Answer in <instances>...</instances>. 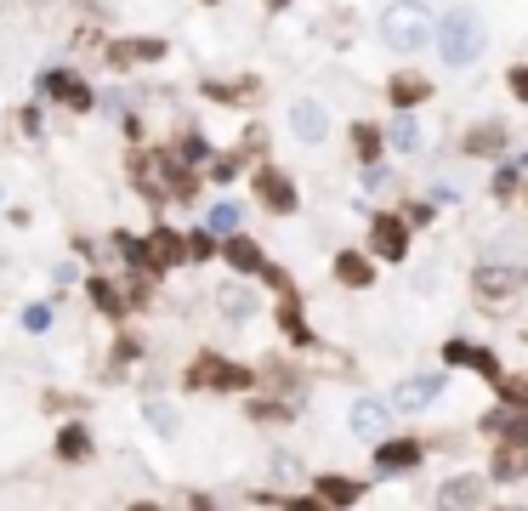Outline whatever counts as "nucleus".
<instances>
[{
	"label": "nucleus",
	"mask_w": 528,
	"mask_h": 511,
	"mask_svg": "<svg viewBox=\"0 0 528 511\" xmlns=\"http://www.w3.org/2000/svg\"><path fill=\"white\" fill-rule=\"evenodd\" d=\"M381 40H387L392 52H426L432 40H438V18H432V6L421 0H392L387 12H381Z\"/></svg>",
	"instance_id": "f257e3e1"
},
{
	"label": "nucleus",
	"mask_w": 528,
	"mask_h": 511,
	"mask_svg": "<svg viewBox=\"0 0 528 511\" xmlns=\"http://www.w3.org/2000/svg\"><path fill=\"white\" fill-rule=\"evenodd\" d=\"M438 57H443V69H472L477 57H483V23L472 12L438 18Z\"/></svg>",
	"instance_id": "f03ea898"
},
{
	"label": "nucleus",
	"mask_w": 528,
	"mask_h": 511,
	"mask_svg": "<svg viewBox=\"0 0 528 511\" xmlns=\"http://www.w3.org/2000/svg\"><path fill=\"white\" fill-rule=\"evenodd\" d=\"M438 392H443V375H409V381H398V387H392L387 404L404 409V415H421V409L438 404Z\"/></svg>",
	"instance_id": "7ed1b4c3"
},
{
	"label": "nucleus",
	"mask_w": 528,
	"mask_h": 511,
	"mask_svg": "<svg viewBox=\"0 0 528 511\" xmlns=\"http://www.w3.org/2000/svg\"><path fill=\"white\" fill-rule=\"evenodd\" d=\"M290 131H296V142L318 148V142L330 137V108L313 103V97H296V103H290Z\"/></svg>",
	"instance_id": "20e7f679"
},
{
	"label": "nucleus",
	"mask_w": 528,
	"mask_h": 511,
	"mask_svg": "<svg viewBox=\"0 0 528 511\" xmlns=\"http://www.w3.org/2000/svg\"><path fill=\"white\" fill-rule=\"evenodd\" d=\"M347 426L364 443H381L392 432V404H381V398H358V404L347 409Z\"/></svg>",
	"instance_id": "39448f33"
},
{
	"label": "nucleus",
	"mask_w": 528,
	"mask_h": 511,
	"mask_svg": "<svg viewBox=\"0 0 528 511\" xmlns=\"http://www.w3.org/2000/svg\"><path fill=\"white\" fill-rule=\"evenodd\" d=\"M370 245H375V256L404 262V256H409V228L398 222V216H375V222H370Z\"/></svg>",
	"instance_id": "423d86ee"
},
{
	"label": "nucleus",
	"mask_w": 528,
	"mask_h": 511,
	"mask_svg": "<svg viewBox=\"0 0 528 511\" xmlns=\"http://www.w3.org/2000/svg\"><path fill=\"white\" fill-rule=\"evenodd\" d=\"M523 284H528L523 267H477V296H489V301H511Z\"/></svg>",
	"instance_id": "0eeeda50"
},
{
	"label": "nucleus",
	"mask_w": 528,
	"mask_h": 511,
	"mask_svg": "<svg viewBox=\"0 0 528 511\" xmlns=\"http://www.w3.org/2000/svg\"><path fill=\"white\" fill-rule=\"evenodd\" d=\"M256 307H262V296H256L250 284H239V279L216 290V313L233 318V324H250V318H256Z\"/></svg>",
	"instance_id": "6e6552de"
},
{
	"label": "nucleus",
	"mask_w": 528,
	"mask_h": 511,
	"mask_svg": "<svg viewBox=\"0 0 528 511\" xmlns=\"http://www.w3.org/2000/svg\"><path fill=\"white\" fill-rule=\"evenodd\" d=\"M194 381H199V387L233 392V387H250V370H239V364H222V358H199V364H194Z\"/></svg>",
	"instance_id": "1a4fd4ad"
},
{
	"label": "nucleus",
	"mask_w": 528,
	"mask_h": 511,
	"mask_svg": "<svg viewBox=\"0 0 528 511\" xmlns=\"http://www.w3.org/2000/svg\"><path fill=\"white\" fill-rule=\"evenodd\" d=\"M387 142L392 148H398V154H415V148H421V120H415V114H409V108H392V125H387Z\"/></svg>",
	"instance_id": "9d476101"
},
{
	"label": "nucleus",
	"mask_w": 528,
	"mask_h": 511,
	"mask_svg": "<svg viewBox=\"0 0 528 511\" xmlns=\"http://www.w3.org/2000/svg\"><path fill=\"white\" fill-rule=\"evenodd\" d=\"M256 188H262V199H267V211H296V188H290V177H279V171H262L256 177Z\"/></svg>",
	"instance_id": "9b49d317"
},
{
	"label": "nucleus",
	"mask_w": 528,
	"mask_h": 511,
	"mask_svg": "<svg viewBox=\"0 0 528 511\" xmlns=\"http://www.w3.org/2000/svg\"><path fill=\"white\" fill-rule=\"evenodd\" d=\"M375 466L381 472H409V466H421V443H381L375 449Z\"/></svg>",
	"instance_id": "f8f14e48"
},
{
	"label": "nucleus",
	"mask_w": 528,
	"mask_h": 511,
	"mask_svg": "<svg viewBox=\"0 0 528 511\" xmlns=\"http://www.w3.org/2000/svg\"><path fill=\"white\" fill-rule=\"evenodd\" d=\"M438 500L443 506H477V500H483V477H455V483H443Z\"/></svg>",
	"instance_id": "ddd939ff"
},
{
	"label": "nucleus",
	"mask_w": 528,
	"mask_h": 511,
	"mask_svg": "<svg viewBox=\"0 0 528 511\" xmlns=\"http://www.w3.org/2000/svg\"><path fill=\"white\" fill-rule=\"evenodd\" d=\"M426 91H432V80H421V74H398V80H392V108L426 103Z\"/></svg>",
	"instance_id": "4468645a"
},
{
	"label": "nucleus",
	"mask_w": 528,
	"mask_h": 511,
	"mask_svg": "<svg viewBox=\"0 0 528 511\" xmlns=\"http://www.w3.org/2000/svg\"><path fill=\"white\" fill-rule=\"evenodd\" d=\"M182 256H188V239H176V233H154V239H148V262L171 267V262H182Z\"/></svg>",
	"instance_id": "2eb2a0df"
},
{
	"label": "nucleus",
	"mask_w": 528,
	"mask_h": 511,
	"mask_svg": "<svg viewBox=\"0 0 528 511\" xmlns=\"http://www.w3.org/2000/svg\"><path fill=\"white\" fill-rule=\"evenodd\" d=\"M335 279H341V284H370V279H375V267L364 262L358 250H341V256H335Z\"/></svg>",
	"instance_id": "dca6fc26"
},
{
	"label": "nucleus",
	"mask_w": 528,
	"mask_h": 511,
	"mask_svg": "<svg viewBox=\"0 0 528 511\" xmlns=\"http://www.w3.org/2000/svg\"><path fill=\"white\" fill-rule=\"evenodd\" d=\"M46 91H52V97H63L69 108H91V91L80 86V80H69V74H46Z\"/></svg>",
	"instance_id": "f3484780"
},
{
	"label": "nucleus",
	"mask_w": 528,
	"mask_h": 511,
	"mask_svg": "<svg viewBox=\"0 0 528 511\" xmlns=\"http://www.w3.org/2000/svg\"><path fill=\"white\" fill-rule=\"evenodd\" d=\"M443 358H449V364H466V370L494 375V358H489V353H477V347H466V341H449V347H443Z\"/></svg>",
	"instance_id": "a211bd4d"
},
{
	"label": "nucleus",
	"mask_w": 528,
	"mask_h": 511,
	"mask_svg": "<svg viewBox=\"0 0 528 511\" xmlns=\"http://www.w3.org/2000/svg\"><path fill=\"white\" fill-rule=\"evenodd\" d=\"M239 222H245V205H233V199L211 205V216H205V228L211 233H239Z\"/></svg>",
	"instance_id": "6ab92c4d"
},
{
	"label": "nucleus",
	"mask_w": 528,
	"mask_h": 511,
	"mask_svg": "<svg viewBox=\"0 0 528 511\" xmlns=\"http://www.w3.org/2000/svg\"><path fill=\"white\" fill-rule=\"evenodd\" d=\"M165 46L159 40H131V46H114V63H159Z\"/></svg>",
	"instance_id": "aec40b11"
},
{
	"label": "nucleus",
	"mask_w": 528,
	"mask_h": 511,
	"mask_svg": "<svg viewBox=\"0 0 528 511\" xmlns=\"http://www.w3.org/2000/svg\"><path fill=\"white\" fill-rule=\"evenodd\" d=\"M142 421L154 426L159 438H176V409H171V404H159V398H148V404H142Z\"/></svg>",
	"instance_id": "412c9836"
},
{
	"label": "nucleus",
	"mask_w": 528,
	"mask_h": 511,
	"mask_svg": "<svg viewBox=\"0 0 528 511\" xmlns=\"http://www.w3.org/2000/svg\"><path fill=\"white\" fill-rule=\"evenodd\" d=\"M358 483H341V477H318V500H324V506H347V500H358Z\"/></svg>",
	"instance_id": "4be33fe9"
},
{
	"label": "nucleus",
	"mask_w": 528,
	"mask_h": 511,
	"mask_svg": "<svg viewBox=\"0 0 528 511\" xmlns=\"http://www.w3.org/2000/svg\"><path fill=\"white\" fill-rule=\"evenodd\" d=\"M523 472H528L523 449H500V455H494V477H506V483H511V477H523Z\"/></svg>",
	"instance_id": "5701e85b"
},
{
	"label": "nucleus",
	"mask_w": 528,
	"mask_h": 511,
	"mask_svg": "<svg viewBox=\"0 0 528 511\" xmlns=\"http://www.w3.org/2000/svg\"><path fill=\"white\" fill-rule=\"evenodd\" d=\"M228 262L239 267V273H250V267H262V250L250 245V239H233V245H228Z\"/></svg>",
	"instance_id": "b1692460"
},
{
	"label": "nucleus",
	"mask_w": 528,
	"mask_h": 511,
	"mask_svg": "<svg viewBox=\"0 0 528 511\" xmlns=\"http://www.w3.org/2000/svg\"><path fill=\"white\" fill-rule=\"evenodd\" d=\"M57 449H63V460H86L91 455V438L80 432V426H69V432L57 438Z\"/></svg>",
	"instance_id": "393cba45"
},
{
	"label": "nucleus",
	"mask_w": 528,
	"mask_h": 511,
	"mask_svg": "<svg viewBox=\"0 0 528 511\" xmlns=\"http://www.w3.org/2000/svg\"><path fill=\"white\" fill-rule=\"evenodd\" d=\"M273 477H279V483H301L307 472H301V460H296V455H273Z\"/></svg>",
	"instance_id": "a878e982"
},
{
	"label": "nucleus",
	"mask_w": 528,
	"mask_h": 511,
	"mask_svg": "<svg viewBox=\"0 0 528 511\" xmlns=\"http://www.w3.org/2000/svg\"><path fill=\"white\" fill-rule=\"evenodd\" d=\"M188 256H199V262H205V256H216V233L211 228L188 233Z\"/></svg>",
	"instance_id": "bb28decb"
},
{
	"label": "nucleus",
	"mask_w": 528,
	"mask_h": 511,
	"mask_svg": "<svg viewBox=\"0 0 528 511\" xmlns=\"http://www.w3.org/2000/svg\"><path fill=\"white\" fill-rule=\"evenodd\" d=\"M46 324H52V307H29L23 313V330H46Z\"/></svg>",
	"instance_id": "cd10ccee"
},
{
	"label": "nucleus",
	"mask_w": 528,
	"mask_h": 511,
	"mask_svg": "<svg viewBox=\"0 0 528 511\" xmlns=\"http://www.w3.org/2000/svg\"><path fill=\"white\" fill-rule=\"evenodd\" d=\"M375 148H381V137H375L370 125H358V154H364V159H375Z\"/></svg>",
	"instance_id": "c85d7f7f"
},
{
	"label": "nucleus",
	"mask_w": 528,
	"mask_h": 511,
	"mask_svg": "<svg viewBox=\"0 0 528 511\" xmlns=\"http://www.w3.org/2000/svg\"><path fill=\"white\" fill-rule=\"evenodd\" d=\"M364 182H370V188H387L392 171H387V165H370V171H364Z\"/></svg>",
	"instance_id": "c756f323"
},
{
	"label": "nucleus",
	"mask_w": 528,
	"mask_h": 511,
	"mask_svg": "<svg viewBox=\"0 0 528 511\" xmlns=\"http://www.w3.org/2000/svg\"><path fill=\"white\" fill-rule=\"evenodd\" d=\"M432 199H438V205H455L460 188H455V182H438V188H432Z\"/></svg>",
	"instance_id": "7c9ffc66"
},
{
	"label": "nucleus",
	"mask_w": 528,
	"mask_h": 511,
	"mask_svg": "<svg viewBox=\"0 0 528 511\" xmlns=\"http://www.w3.org/2000/svg\"><path fill=\"white\" fill-rule=\"evenodd\" d=\"M511 91H517V97L528 103V69H517V74H511Z\"/></svg>",
	"instance_id": "2f4dec72"
}]
</instances>
